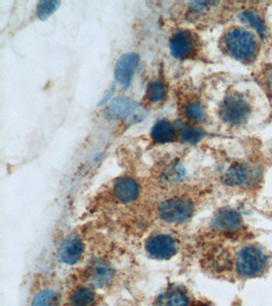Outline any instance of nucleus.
I'll return each mask as SVG.
<instances>
[{
	"label": "nucleus",
	"mask_w": 272,
	"mask_h": 306,
	"mask_svg": "<svg viewBox=\"0 0 272 306\" xmlns=\"http://www.w3.org/2000/svg\"><path fill=\"white\" fill-rule=\"evenodd\" d=\"M57 297L58 295L56 292L50 289H46L35 295L31 303V306H50L57 300Z\"/></svg>",
	"instance_id": "22"
},
{
	"label": "nucleus",
	"mask_w": 272,
	"mask_h": 306,
	"mask_svg": "<svg viewBox=\"0 0 272 306\" xmlns=\"http://www.w3.org/2000/svg\"><path fill=\"white\" fill-rule=\"evenodd\" d=\"M113 191L114 196L120 203L127 204L138 198L140 186L132 177H120L114 182Z\"/></svg>",
	"instance_id": "11"
},
{
	"label": "nucleus",
	"mask_w": 272,
	"mask_h": 306,
	"mask_svg": "<svg viewBox=\"0 0 272 306\" xmlns=\"http://www.w3.org/2000/svg\"><path fill=\"white\" fill-rule=\"evenodd\" d=\"M198 42L192 32L180 30L175 32L169 40V50L176 59L192 58L197 51Z\"/></svg>",
	"instance_id": "5"
},
{
	"label": "nucleus",
	"mask_w": 272,
	"mask_h": 306,
	"mask_svg": "<svg viewBox=\"0 0 272 306\" xmlns=\"http://www.w3.org/2000/svg\"><path fill=\"white\" fill-rule=\"evenodd\" d=\"M83 241L77 235H70L62 241L58 256L61 262L67 265H75L82 259L84 253Z\"/></svg>",
	"instance_id": "10"
},
{
	"label": "nucleus",
	"mask_w": 272,
	"mask_h": 306,
	"mask_svg": "<svg viewBox=\"0 0 272 306\" xmlns=\"http://www.w3.org/2000/svg\"><path fill=\"white\" fill-rule=\"evenodd\" d=\"M205 133L201 130L188 125H182L180 127V137L183 142L189 144H196L203 139Z\"/></svg>",
	"instance_id": "20"
},
{
	"label": "nucleus",
	"mask_w": 272,
	"mask_h": 306,
	"mask_svg": "<svg viewBox=\"0 0 272 306\" xmlns=\"http://www.w3.org/2000/svg\"><path fill=\"white\" fill-rule=\"evenodd\" d=\"M258 169L245 163H236L228 167L224 174V183L229 186L248 185L256 181Z\"/></svg>",
	"instance_id": "9"
},
{
	"label": "nucleus",
	"mask_w": 272,
	"mask_h": 306,
	"mask_svg": "<svg viewBox=\"0 0 272 306\" xmlns=\"http://www.w3.org/2000/svg\"><path fill=\"white\" fill-rule=\"evenodd\" d=\"M140 106L134 100L128 98H117L110 102L104 112V116L110 121L128 119L132 122L138 118Z\"/></svg>",
	"instance_id": "7"
},
{
	"label": "nucleus",
	"mask_w": 272,
	"mask_h": 306,
	"mask_svg": "<svg viewBox=\"0 0 272 306\" xmlns=\"http://www.w3.org/2000/svg\"><path fill=\"white\" fill-rule=\"evenodd\" d=\"M252 114V106L243 94L234 92L228 94L220 104V118L229 126H240L248 121Z\"/></svg>",
	"instance_id": "2"
},
{
	"label": "nucleus",
	"mask_w": 272,
	"mask_h": 306,
	"mask_svg": "<svg viewBox=\"0 0 272 306\" xmlns=\"http://www.w3.org/2000/svg\"><path fill=\"white\" fill-rule=\"evenodd\" d=\"M211 3L212 2H200V1L191 2L188 4V10L192 15L200 17L206 14L208 8L211 6Z\"/></svg>",
	"instance_id": "23"
},
{
	"label": "nucleus",
	"mask_w": 272,
	"mask_h": 306,
	"mask_svg": "<svg viewBox=\"0 0 272 306\" xmlns=\"http://www.w3.org/2000/svg\"><path fill=\"white\" fill-rule=\"evenodd\" d=\"M176 135L174 126L167 120H160L155 123L151 130V138L157 144H166L172 142Z\"/></svg>",
	"instance_id": "15"
},
{
	"label": "nucleus",
	"mask_w": 272,
	"mask_h": 306,
	"mask_svg": "<svg viewBox=\"0 0 272 306\" xmlns=\"http://www.w3.org/2000/svg\"><path fill=\"white\" fill-rule=\"evenodd\" d=\"M59 1H40L37 4L36 14L40 20H46L58 10Z\"/></svg>",
	"instance_id": "21"
},
{
	"label": "nucleus",
	"mask_w": 272,
	"mask_h": 306,
	"mask_svg": "<svg viewBox=\"0 0 272 306\" xmlns=\"http://www.w3.org/2000/svg\"><path fill=\"white\" fill-rule=\"evenodd\" d=\"M240 21L254 28L260 35L265 34V25L259 14L252 10H245L240 13Z\"/></svg>",
	"instance_id": "19"
},
{
	"label": "nucleus",
	"mask_w": 272,
	"mask_h": 306,
	"mask_svg": "<svg viewBox=\"0 0 272 306\" xmlns=\"http://www.w3.org/2000/svg\"><path fill=\"white\" fill-rule=\"evenodd\" d=\"M224 50L232 58L243 63L254 62L259 51L256 36L245 28L232 27L224 34L222 40Z\"/></svg>",
	"instance_id": "1"
},
{
	"label": "nucleus",
	"mask_w": 272,
	"mask_h": 306,
	"mask_svg": "<svg viewBox=\"0 0 272 306\" xmlns=\"http://www.w3.org/2000/svg\"><path fill=\"white\" fill-rule=\"evenodd\" d=\"M190 299L185 291L172 288L159 297L156 306H190Z\"/></svg>",
	"instance_id": "14"
},
{
	"label": "nucleus",
	"mask_w": 272,
	"mask_h": 306,
	"mask_svg": "<svg viewBox=\"0 0 272 306\" xmlns=\"http://www.w3.org/2000/svg\"><path fill=\"white\" fill-rule=\"evenodd\" d=\"M194 204L188 198H172L164 201L158 207L160 219L168 223H181L190 219Z\"/></svg>",
	"instance_id": "4"
},
{
	"label": "nucleus",
	"mask_w": 272,
	"mask_h": 306,
	"mask_svg": "<svg viewBox=\"0 0 272 306\" xmlns=\"http://www.w3.org/2000/svg\"><path fill=\"white\" fill-rule=\"evenodd\" d=\"M114 88H110V90H108V92L106 93V95L104 96V98H103V99L101 101L100 105H102V104H104L106 103V102H108L109 100H110V98H111V96L114 94Z\"/></svg>",
	"instance_id": "25"
},
{
	"label": "nucleus",
	"mask_w": 272,
	"mask_h": 306,
	"mask_svg": "<svg viewBox=\"0 0 272 306\" xmlns=\"http://www.w3.org/2000/svg\"><path fill=\"white\" fill-rule=\"evenodd\" d=\"M96 301L95 294L88 287H79L70 297L71 306H94Z\"/></svg>",
	"instance_id": "16"
},
{
	"label": "nucleus",
	"mask_w": 272,
	"mask_h": 306,
	"mask_svg": "<svg viewBox=\"0 0 272 306\" xmlns=\"http://www.w3.org/2000/svg\"><path fill=\"white\" fill-rule=\"evenodd\" d=\"M89 283L97 288L108 286L112 282L114 270L110 264L105 261L98 260L93 263L86 273Z\"/></svg>",
	"instance_id": "12"
},
{
	"label": "nucleus",
	"mask_w": 272,
	"mask_h": 306,
	"mask_svg": "<svg viewBox=\"0 0 272 306\" xmlns=\"http://www.w3.org/2000/svg\"><path fill=\"white\" fill-rule=\"evenodd\" d=\"M242 218L237 211L232 209H221L216 213L212 221L216 230L224 232H233L242 227Z\"/></svg>",
	"instance_id": "13"
},
{
	"label": "nucleus",
	"mask_w": 272,
	"mask_h": 306,
	"mask_svg": "<svg viewBox=\"0 0 272 306\" xmlns=\"http://www.w3.org/2000/svg\"><path fill=\"white\" fill-rule=\"evenodd\" d=\"M140 58L135 53H127L121 56L114 67V76L123 90L130 87Z\"/></svg>",
	"instance_id": "8"
},
{
	"label": "nucleus",
	"mask_w": 272,
	"mask_h": 306,
	"mask_svg": "<svg viewBox=\"0 0 272 306\" xmlns=\"http://www.w3.org/2000/svg\"><path fill=\"white\" fill-rule=\"evenodd\" d=\"M264 251L256 246L249 245L239 251L236 257V271L240 276L252 278L260 275L267 265Z\"/></svg>",
	"instance_id": "3"
},
{
	"label": "nucleus",
	"mask_w": 272,
	"mask_h": 306,
	"mask_svg": "<svg viewBox=\"0 0 272 306\" xmlns=\"http://www.w3.org/2000/svg\"><path fill=\"white\" fill-rule=\"evenodd\" d=\"M148 256L156 260H168L177 252V244L173 237L165 234L151 236L145 243Z\"/></svg>",
	"instance_id": "6"
},
{
	"label": "nucleus",
	"mask_w": 272,
	"mask_h": 306,
	"mask_svg": "<svg viewBox=\"0 0 272 306\" xmlns=\"http://www.w3.org/2000/svg\"><path fill=\"white\" fill-rule=\"evenodd\" d=\"M183 113L184 117L189 122L193 123H201L205 120V112L204 108L201 106V104L196 100H191L184 104Z\"/></svg>",
	"instance_id": "17"
},
{
	"label": "nucleus",
	"mask_w": 272,
	"mask_h": 306,
	"mask_svg": "<svg viewBox=\"0 0 272 306\" xmlns=\"http://www.w3.org/2000/svg\"><path fill=\"white\" fill-rule=\"evenodd\" d=\"M264 82V85H265V89L272 98V66L269 70L265 72Z\"/></svg>",
	"instance_id": "24"
},
{
	"label": "nucleus",
	"mask_w": 272,
	"mask_h": 306,
	"mask_svg": "<svg viewBox=\"0 0 272 306\" xmlns=\"http://www.w3.org/2000/svg\"><path fill=\"white\" fill-rule=\"evenodd\" d=\"M165 96V87L162 81L156 79L148 84L147 86V100L151 103H157L162 101Z\"/></svg>",
	"instance_id": "18"
}]
</instances>
